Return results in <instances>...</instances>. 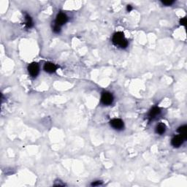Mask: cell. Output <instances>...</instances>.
<instances>
[{
    "instance_id": "cell-12",
    "label": "cell",
    "mask_w": 187,
    "mask_h": 187,
    "mask_svg": "<svg viewBox=\"0 0 187 187\" xmlns=\"http://www.w3.org/2000/svg\"><path fill=\"white\" fill-rule=\"evenodd\" d=\"M162 3L165 6H170L174 3V1H173V0H164V1H162Z\"/></svg>"
},
{
    "instance_id": "cell-4",
    "label": "cell",
    "mask_w": 187,
    "mask_h": 187,
    "mask_svg": "<svg viewBox=\"0 0 187 187\" xmlns=\"http://www.w3.org/2000/svg\"><path fill=\"white\" fill-rule=\"evenodd\" d=\"M67 21H68V17L67 16V15L64 13H60L57 15L55 24H56L59 26L61 27V26L67 23Z\"/></svg>"
},
{
    "instance_id": "cell-8",
    "label": "cell",
    "mask_w": 187,
    "mask_h": 187,
    "mask_svg": "<svg viewBox=\"0 0 187 187\" xmlns=\"http://www.w3.org/2000/svg\"><path fill=\"white\" fill-rule=\"evenodd\" d=\"M161 113V109L158 107H154L148 113V118L149 120H153L155 118H156L159 114Z\"/></svg>"
},
{
    "instance_id": "cell-9",
    "label": "cell",
    "mask_w": 187,
    "mask_h": 187,
    "mask_svg": "<svg viewBox=\"0 0 187 187\" xmlns=\"http://www.w3.org/2000/svg\"><path fill=\"white\" fill-rule=\"evenodd\" d=\"M156 134H159V135H163L166 131V126L165 124L163 123H160L158 125H156V129H155Z\"/></svg>"
},
{
    "instance_id": "cell-5",
    "label": "cell",
    "mask_w": 187,
    "mask_h": 187,
    "mask_svg": "<svg viewBox=\"0 0 187 187\" xmlns=\"http://www.w3.org/2000/svg\"><path fill=\"white\" fill-rule=\"evenodd\" d=\"M110 124L113 129H117V130H121L123 128L124 124H123V121L119 118H114L110 121Z\"/></svg>"
},
{
    "instance_id": "cell-16",
    "label": "cell",
    "mask_w": 187,
    "mask_h": 187,
    "mask_svg": "<svg viewBox=\"0 0 187 187\" xmlns=\"http://www.w3.org/2000/svg\"><path fill=\"white\" fill-rule=\"evenodd\" d=\"M132 10V6H131V5H127V6H126V10H127L128 12H130Z\"/></svg>"
},
{
    "instance_id": "cell-6",
    "label": "cell",
    "mask_w": 187,
    "mask_h": 187,
    "mask_svg": "<svg viewBox=\"0 0 187 187\" xmlns=\"http://www.w3.org/2000/svg\"><path fill=\"white\" fill-rule=\"evenodd\" d=\"M184 139L182 138L181 135H177V136H175L171 140V144L173 147L175 148H178L183 144Z\"/></svg>"
},
{
    "instance_id": "cell-11",
    "label": "cell",
    "mask_w": 187,
    "mask_h": 187,
    "mask_svg": "<svg viewBox=\"0 0 187 187\" xmlns=\"http://www.w3.org/2000/svg\"><path fill=\"white\" fill-rule=\"evenodd\" d=\"M25 25L27 28H31L33 26V21L31 16L28 14L25 15Z\"/></svg>"
},
{
    "instance_id": "cell-7",
    "label": "cell",
    "mask_w": 187,
    "mask_h": 187,
    "mask_svg": "<svg viewBox=\"0 0 187 187\" xmlns=\"http://www.w3.org/2000/svg\"><path fill=\"white\" fill-rule=\"evenodd\" d=\"M43 69L48 73H54L57 70V66L52 62H46Z\"/></svg>"
},
{
    "instance_id": "cell-13",
    "label": "cell",
    "mask_w": 187,
    "mask_h": 187,
    "mask_svg": "<svg viewBox=\"0 0 187 187\" xmlns=\"http://www.w3.org/2000/svg\"><path fill=\"white\" fill-rule=\"evenodd\" d=\"M60 29H61V27L59 26L56 25V24H55V25L54 26V31L55 33H59Z\"/></svg>"
},
{
    "instance_id": "cell-2",
    "label": "cell",
    "mask_w": 187,
    "mask_h": 187,
    "mask_svg": "<svg viewBox=\"0 0 187 187\" xmlns=\"http://www.w3.org/2000/svg\"><path fill=\"white\" fill-rule=\"evenodd\" d=\"M113 96L111 93L105 91L102 94L101 96V103L104 105H111L113 102Z\"/></svg>"
},
{
    "instance_id": "cell-1",
    "label": "cell",
    "mask_w": 187,
    "mask_h": 187,
    "mask_svg": "<svg viewBox=\"0 0 187 187\" xmlns=\"http://www.w3.org/2000/svg\"><path fill=\"white\" fill-rule=\"evenodd\" d=\"M112 42L116 46H118L121 48H126L128 46V41L124 37L123 33L118 31L113 34Z\"/></svg>"
},
{
    "instance_id": "cell-15",
    "label": "cell",
    "mask_w": 187,
    "mask_h": 187,
    "mask_svg": "<svg viewBox=\"0 0 187 187\" xmlns=\"http://www.w3.org/2000/svg\"><path fill=\"white\" fill-rule=\"evenodd\" d=\"M186 24V18H183L180 20V24L182 26H185Z\"/></svg>"
},
{
    "instance_id": "cell-3",
    "label": "cell",
    "mask_w": 187,
    "mask_h": 187,
    "mask_svg": "<svg viewBox=\"0 0 187 187\" xmlns=\"http://www.w3.org/2000/svg\"><path fill=\"white\" fill-rule=\"evenodd\" d=\"M28 72L32 78H36L40 72V67L37 63H31L28 67Z\"/></svg>"
},
{
    "instance_id": "cell-10",
    "label": "cell",
    "mask_w": 187,
    "mask_h": 187,
    "mask_svg": "<svg viewBox=\"0 0 187 187\" xmlns=\"http://www.w3.org/2000/svg\"><path fill=\"white\" fill-rule=\"evenodd\" d=\"M186 125H183V126H180V127L178 129V132L179 134H180L181 136L182 137V138L184 139V140L186 139L187 138V133H186Z\"/></svg>"
},
{
    "instance_id": "cell-14",
    "label": "cell",
    "mask_w": 187,
    "mask_h": 187,
    "mask_svg": "<svg viewBox=\"0 0 187 187\" xmlns=\"http://www.w3.org/2000/svg\"><path fill=\"white\" fill-rule=\"evenodd\" d=\"M102 184V182L100 181H96L93 182L91 183V186H100V185Z\"/></svg>"
}]
</instances>
